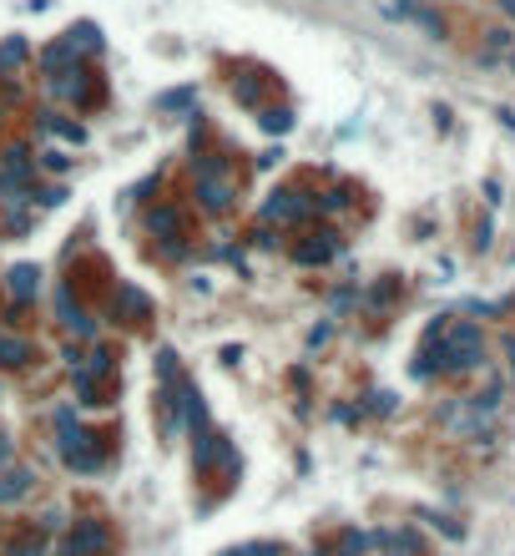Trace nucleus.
Segmentation results:
<instances>
[{"label":"nucleus","mask_w":515,"mask_h":556,"mask_svg":"<svg viewBox=\"0 0 515 556\" xmlns=\"http://www.w3.org/2000/svg\"><path fill=\"white\" fill-rule=\"evenodd\" d=\"M445 370H475L485 359V344H480V329L475 324H455L450 334H445Z\"/></svg>","instance_id":"nucleus-1"},{"label":"nucleus","mask_w":515,"mask_h":556,"mask_svg":"<svg viewBox=\"0 0 515 556\" xmlns=\"http://www.w3.org/2000/svg\"><path fill=\"white\" fill-rule=\"evenodd\" d=\"M213 465L237 470V450H233V440H228L222 430L203 425V430H197V450H192V470H213Z\"/></svg>","instance_id":"nucleus-2"},{"label":"nucleus","mask_w":515,"mask_h":556,"mask_svg":"<svg viewBox=\"0 0 515 556\" xmlns=\"http://www.w3.org/2000/svg\"><path fill=\"white\" fill-rule=\"evenodd\" d=\"M309 213H313V202L298 187H278L263 202V223H298V217H309Z\"/></svg>","instance_id":"nucleus-3"},{"label":"nucleus","mask_w":515,"mask_h":556,"mask_svg":"<svg viewBox=\"0 0 515 556\" xmlns=\"http://www.w3.org/2000/svg\"><path fill=\"white\" fill-rule=\"evenodd\" d=\"M66 546H71L76 556H96V552H107L111 546V531L101 521H76V531L66 536Z\"/></svg>","instance_id":"nucleus-4"},{"label":"nucleus","mask_w":515,"mask_h":556,"mask_svg":"<svg viewBox=\"0 0 515 556\" xmlns=\"http://www.w3.org/2000/svg\"><path fill=\"white\" fill-rule=\"evenodd\" d=\"M5 289H11V298H16V309L20 304H31V298L41 294V268H36V263H16V268L5 274Z\"/></svg>","instance_id":"nucleus-5"},{"label":"nucleus","mask_w":515,"mask_h":556,"mask_svg":"<svg viewBox=\"0 0 515 556\" xmlns=\"http://www.w3.org/2000/svg\"><path fill=\"white\" fill-rule=\"evenodd\" d=\"M197 202H203V213H228L233 208V183L228 177H197Z\"/></svg>","instance_id":"nucleus-6"},{"label":"nucleus","mask_w":515,"mask_h":556,"mask_svg":"<svg viewBox=\"0 0 515 556\" xmlns=\"http://www.w3.org/2000/svg\"><path fill=\"white\" fill-rule=\"evenodd\" d=\"M147 233L162 238V243H167V238H182V208H172V202L152 208V213H147Z\"/></svg>","instance_id":"nucleus-7"},{"label":"nucleus","mask_w":515,"mask_h":556,"mask_svg":"<svg viewBox=\"0 0 515 556\" xmlns=\"http://www.w3.org/2000/svg\"><path fill=\"white\" fill-rule=\"evenodd\" d=\"M334 253H339V233H313L309 243H298V248H294V258H298V263H309V268H313V263H328Z\"/></svg>","instance_id":"nucleus-8"},{"label":"nucleus","mask_w":515,"mask_h":556,"mask_svg":"<svg viewBox=\"0 0 515 556\" xmlns=\"http://www.w3.org/2000/svg\"><path fill=\"white\" fill-rule=\"evenodd\" d=\"M26 364H31V339L0 334V370H26Z\"/></svg>","instance_id":"nucleus-9"},{"label":"nucleus","mask_w":515,"mask_h":556,"mask_svg":"<svg viewBox=\"0 0 515 556\" xmlns=\"http://www.w3.org/2000/svg\"><path fill=\"white\" fill-rule=\"evenodd\" d=\"M36 486V470H5V476H0V506H5V501H20V495L31 491Z\"/></svg>","instance_id":"nucleus-10"},{"label":"nucleus","mask_w":515,"mask_h":556,"mask_svg":"<svg viewBox=\"0 0 515 556\" xmlns=\"http://www.w3.org/2000/svg\"><path fill=\"white\" fill-rule=\"evenodd\" d=\"M117 298H122V309L132 314V319H147V314H152V298L141 294L137 283H126V289H122V294H117Z\"/></svg>","instance_id":"nucleus-11"},{"label":"nucleus","mask_w":515,"mask_h":556,"mask_svg":"<svg viewBox=\"0 0 515 556\" xmlns=\"http://www.w3.org/2000/svg\"><path fill=\"white\" fill-rule=\"evenodd\" d=\"M197 102V86H177V92H162L157 96V111H182Z\"/></svg>","instance_id":"nucleus-12"},{"label":"nucleus","mask_w":515,"mask_h":556,"mask_svg":"<svg viewBox=\"0 0 515 556\" xmlns=\"http://www.w3.org/2000/svg\"><path fill=\"white\" fill-rule=\"evenodd\" d=\"M31 56V46H26V36H11L5 46H0V71H11V66H20Z\"/></svg>","instance_id":"nucleus-13"},{"label":"nucleus","mask_w":515,"mask_h":556,"mask_svg":"<svg viewBox=\"0 0 515 556\" xmlns=\"http://www.w3.org/2000/svg\"><path fill=\"white\" fill-rule=\"evenodd\" d=\"M258 122H263V132H278V137H283V132L294 127V111H288V107H268Z\"/></svg>","instance_id":"nucleus-14"},{"label":"nucleus","mask_w":515,"mask_h":556,"mask_svg":"<svg viewBox=\"0 0 515 556\" xmlns=\"http://www.w3.org/2000/svg\"><path fill=\"white\" fill-rule=\"evenodd\" d=\"M364 546H369V536H364V531H343L339 552H334V556H364Z\"/></svg>","instance_id":"nucleus-15"},{"label":"nucleus","mask_w":515,"mask_h":556,"mask_svg":"<svg viewBox=\"0 0 515 556\" xmlns=\"http://www.w3.org/2000/svg\"><path fill=\"white\" fill-rule=\"evenodd\" d=\"M0 556H46V546H41L36 536H20V541H11Z\"/></svg>","instance_id":"nucleus-16"},{"label":"nucleus","mask_w":515,"mask_h":556,"mask_svg":"<svg viewBox=\"0 0 515 556\" xmlns=\"http://www.w3.org/2000/svg\"><path fill=\"white\" fill-rule=\"evenodd\" d=\"M237 556H283V546H273V541H248V546H237Z\"/></svg>","instance_id":"nucleus-17"},{"label":"nucleus","mask_w":515,"mask_h":556,"mask_svg":"<svg viewBox=\"0 0 515 556\" xmlns=\"http://www.w3.org/2000/svg\"><path fill=\"white\" fill-rule=\"evenodd\" d=\"M36 202H41V208H61V202H66V187H46V192H36V198H31V208H36Z\"/></svg>","instance_id":"nucleus-18"},{"label":"nucleus","mask_w":515,"mask_h":556,"mask_svg":"<svg viewBox=\"0 0 515 556\" xmlns=\"http://www.w3.org/2000/svg\"><path fill=\"white\" fill-rule=\"evenodd\" d=\"M41 531H66V511H61V506H51L46 516H41Z\"/></svg>","instance_id":"nucleus-19"},{"label":"nucleus","mask_w":515,"mask_h":556,"mask_svg":"<svg viewBox=\"0 0 515 556\" xmlns=\"http://www.w3.org/2000/svg\"><path fill=\"white\" fill-rule=\"evenodd\" d=\"M318 208H324V213H343V208H349V192H324Z\"/></svg>","instance_id":"nucleus-20"},{"label":"nucleus","mask_w":515,"mask_h":556,"mask_svg":"<svg viewBox=\"0 0 515 556\" xmlns=\"http://www.w3.org/2000/svg\"><path fill=\"white\" fill-rule=\"evenodd\" d=\"M328 334H334V324H318V329H313V334H309V349H318V344H328Z\"/></svg>","instance_id":"nucleus-21"},{"label":"nucleus","mask_w":515,"mask_h":556,"mask_svg":"<svg viewBox=\"0 0 515 556\" xmlns=\"http://www.w3.org/2000/svg\"><path fill=\"white\" fill-rule=\"evenodd\" d=\"M237 102H248L253 107V102H258V81H243V86H237Z\"/></svg>","instance_id":"nucleus-22"},{"label":"nucleus","mask_w":515,"mask_h":556,"mask_svg":"<svg viewBox=\"0 0 515 556\" xmlns=\"http://www.w3.org/2000/svg\"><path fill=\"white\" fill-rule=\"evenodd\" d=\"M71 162H66V152H46V172H66Z\"/></svg>","instance_id":"nucleus-23"},{"label":"nucleus","mask_w":515,"mask_h":556,"mask_svg":"<svg viewBox=\"0 0 515 556\" xmlns=\"http://www.w3.org/2000/svg\"><path fill=\"white\" fill-rule=\"evenodd\" d=\"M11 461H16V450H11V440L0 435V470H11Z\"/></svg>","instance_id":"nucleus-24"},{"label":"nucleus","mask_w":515,"mask_h":556,"mask_svg":"<svg viewBox=\"0 0 515 556\" xmlns=\"http://www.w3.org/2000/svg\"><path fill=\"white\" fill-rule=\"evenodd\" d=\"M505 349H511V364H515V339H511V344H505Z\"/></svg>","instance_id":"nucleus-25"},{"label":"nucleus","mask_w":515,"mask_h":556,"mask_svg":"<svg viewBox=\"0 0 515 556\" xmlns=\"http://www.w3.org/2000/svg\"><path fill=\"white\" fill-rule=\"evenodd\" d=\"M61 556H76V552H71V546H66V552H61Z\"/></svg>","instance_id":"nucleus-26"}]
</instances>
